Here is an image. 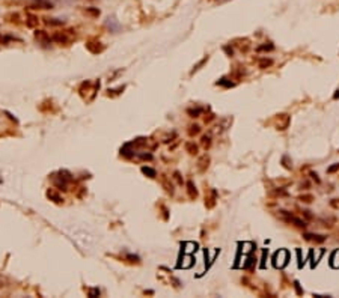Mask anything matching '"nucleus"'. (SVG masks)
Listing matches in <instances>:
<instances>
[{
  "instance_id": "1",
  "label": "nucleus",
  "mask_w": 339,
  "mask_h": 298,
  "mask_svg": "<svg viewBox=\"0 0 339 298\" xmlns=\"http://www.w3.org/2000/svg\"><path fill=\"white\" fill-rule=\"evenodd\" d=\"M33 6L35 8H39V9H50L53 5L47 0H33Z\"/></svg>"
},
{
  "instance_id": "2",
  "label": "nucleus",
  "mask_w": 339,
  "mask_h": 298,
  "mask_svg": "<svg viewBox=\"0 0 339 298\" xmlns=\"http://www.w3.org/2000/svg\"><path fill=\"white\" fill-rule=\"evenodd\" d=\"M143 172L145 173H149L151 176H155V172H154L152 169H146V167H143Z\"/></svg>"
}]
</instances>
